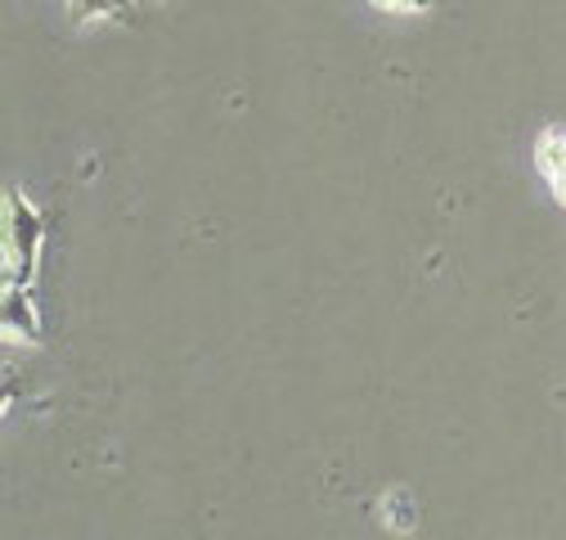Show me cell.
<instances>
[{"instance_id":"cell-1","label":"cell","mask_w":566,"mask_h":540,"mask_svg":"<svg viewBox=\"0 0 566 540\" xmlns=\"http://www.w3.org/2000/svg\"><path fill=\"white\" fill-rule=\"evenodd\" d=\"M41 243H45V217L23 198V189H6V284L32 289Z\"/></svg>"},{"instance_id":"cell-2","label":"cell","mask_w":566,"mask_h":540,"mask_svg":"<svg viewBox=\"0 0 566 540\" xmlns=\"http://www.w3.org/2000/svg\"><path fill=\"white\" fill-rule=\"evenodd\" d=\"M535 167H539L544 185L553 189V198L566 208V135L562 131H539V141H535Z\"/></svg>"},{"instance_id":"cell-3","label":"cell","mask_w":566,"mask_h":540,"mask_svg":"<svg viewBox=\"0 0 566 540\" xmlns=\"http://www.w3.org/2000/svg\"><path fill=\"white\" fill-rule=\"evenodd\" d=\"M0 324H6L10 338H23V343H36L41 338V324H36V311H32V298L23 284H6V311H0Z\"/></svg>"},{"instance_id":"cell-4","label":"cell","mask_w":566,"mask_h":540,"mask_svg":"<svg viewBox=\"0 0 566 540\" xmlns=\"http://www.w3.org/2000/svg\"><path fill=\"white\" fill-rule=\"evenodd\" d=\"M67 14L77 23H95V19H130V0H67Z\"/></svg>"},{"instance_id":"cell-5","label":"cell","mask_w":566,"mask_h":540,"mask_svg":"<svg viewBox=\"0 0 566 540\" xmlns=\"http://www.w3.org/2000/svg\"><path fill=\"white\" fill-rule=\"evenodd\" d=\"M382 518L396 527V531H413V505L405 491H387L382 496Z\"/></svg>"},{"instance_id":"cell-6","label":"cell","mask_w":566,"mask_h":540,"mask_svg":"<svg viewBox=\"0 0 566 540\" xmlns=\"http://www.w3.org/2000/svg\"><path fill=\"white\" fill-rule=\"evenodd\" d=\"M374 6H382V10H432L437 0H374Z\"/></svg>"}]
</instances>
